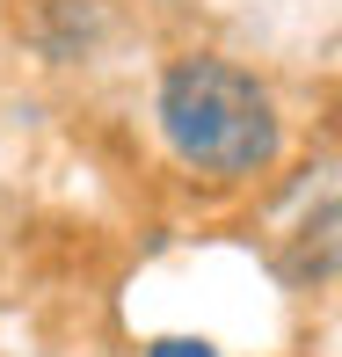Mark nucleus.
I'll use <instances>...</instances> for the list:
<instances>
[{
    "instance_id": "obj_1",
    "label": "nucleus",
    "mask_w": 342,
    "mask_h": 357,
    "mask_svg": "<svg viewBox=\"0 0 342 357\" xmlns=\"http://www.w3.org/2000/svg\"><path fill=\"white\" fill-rule=\"evenodd\" d=\"M160 139L182 168L211 183H255L284 153V117L263 73L233 66L219 52H182L160 73Z\"/></svg>"
},
{
    "instance_id": "obj_2",
    "label": "nucleus",
    "mask_w": 342,
    "mask_h": 357,
    "mask_svg": "<svg viewBox=\"0 0 342 357\" xmlns=\"http://www.w3.org/2000/svg\"><path fill=\"white\" fill-rule=\"evenodd\" d=\"M146 357H219L211 343H197V335H168V343H153Z\"/></svg>"
}]
</instances>
